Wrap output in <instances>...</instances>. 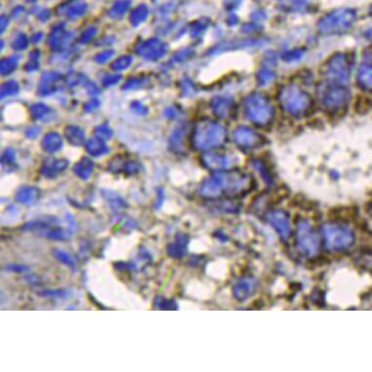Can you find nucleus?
<instances>
[{"label":"nucleus","instance_id":"1","mask_svg":"<svg viewBox=\"0 0 372 372\" xmlns=\"http://www.w3.org/2000/svg\"><path fill=\"white\" fill-rule=\"evenodd\" d=\"M252 189V179L241 172H218L207 179L201 186L200 194L208 199H214L223 193L244 194Z\"/></svg>","mask_w":372,"mask_h":372},{"label":"nucleus","instance_id":"2","mask_svg":"<svg viewBox=\"0 0 372 372\" xmlns=\"http://www.w3.org/2000/svg\"><path fill=\"white\" fill-rule=\"evenodd\" d=\"M322 235L326 248L332 252H344L354 245L355 233L347 226L339 222H328L323 225Z\"/></svg>","mask_w":372,"mask_h":372},{"label":"nucleus","instance_id":"3","mask_svg":"<svg viewBox=\"0 0 372 372\" xmlns=\"http://www.w3.org/2000/svg\"><path fill=\"white\" fill-rule=\"evenodd\" d=\"M295 244L298 252L305 257L316 256L319 252V236L308 220L301 219L296 224Z\"/></svg>","mask_w":372,"mask_h":372},{"label":"nucleus","instance_id":"4","mask_svg":"<svg viewBox=\"0 0 372 372\" xmlns=\"http://www.w3.org/2000/svg\"><path fill=\"white\" fill-rule=\"evenodd\" d=\"M224 140V132L222 128L216 124L208 123L200 126L194 136L195 146L199 149H209L222 143Z\"/></svg>","mask_w":372,"mask_h":372},{"label":"nucleus","instance_id":"5","mask_svg":"<svg viewBox=\"0 0 372 372\" xmlns=\"http://www.w3.org/2000/svg\"><path fill=\"white\" fill-rule=\"evenodd\" d=\"M246 110L249 117L255 123L261 126L269 123L273 115V110L270 103L260 94L249 96L246 102Z\"/></svg>","mask_w":372,"mask_h":372},{"label":"nucleus","instance_id":"6","mask_svg":"<svg viewBox=\"0 0 372 372\" xmlns=\"http://www.w3.org/2000/svg\"><path fill=\"white\" fill-rule=\"evenodd\" d=\"M280 95L286 110L292 114H302L310 108V96L297 88L288 87L280 93Z\"/></svg>","mask_w":372,"mask_h":372},{"label":"nucleus","instance_id":"7","mask_svg":"<svg viewBox=\"0 0 372 372\" xmlns=\"http://www.w3.org/2000/svg\"><path fill=\"white\" fill-rule=\"evenodd\" d=\"M267 222L278 233L282 241H287L291 234V225L286 212L281 209L270 210L265 214Z\"/></svg>","mask_w":372,"mask_h":372},{"label":"nucleus","instance_id":"8","mask_svg":"<svg viewBox=\"0 0 372 372\" xmlns=\"http://www.w3.org/2000/svg\"><path fill=\"white\" fill-rule=\"evenodd\" d=\"M257 288L256 278L247 276L239 279L233 286V295L239 301H245L250 298Z\"/></svg>","mask_w":372,"mask_h":372},{"label":"nucleus","instance_id":"9","mask_svg":"<svg viewBox=\"0 0 372 372\" xmlns=\"http://www.w3.org/2000/svg\"><path fill=\"white\" fill-rule=\"evenodd\" d=\"M234 138L239 146L246 148V149H252L256 146H258L261 143L260 137L256 135V133L253 132L252 130L245 128V127L239 128L235 132Z\"/></svg>","mask_w":372,"mask_h":372},{"label":"nucleus","instance_id":"10","mask_svg":"<svg viewBox=\"0 0 372 372\" xmlns=\"http://www.w3.org/2000/svg\"><path fill=\"white\" fill-rule=\"evenodd\" d=\"M327 72L332 77L331 79H337L339 81L346 80L348 77V65L346 58L343 56H336L332 58V62L329 63Z\"/></svg>","mask_w":372,"mask_h":372},{"label":"nucleus","instance_id":"11","mask_svg":"<svg viewBox=\"0 0 372 372\" xmlns=\"http://www.w3.org/2000/svg\"><path fill=\"white\" fill-rule=\"evenodd\" d=\"M323 100L325 106L330 109H335L337 106L341 107L346 102L347 93L341 88H332L326 91V93H324Z\"/></svg>","mask_w":372,"mask_h":372},{"label":"nucleus","instance_id":"12","mask_svg":"<svg viewBox=\"0 0 372 372\" xmlns=\"http://www.w3.org/2000/svg\"><path fill=\"white\" fill-rule=\"evenodd\" d=\"M188 244H189L188 237L183 233H180L179 235H177L175 242L168 245L167 253L173 258H182L186 256L187 249H188Z\"/></svg>","mask_w":372,"mask_h":372},{"label":"nucleus","instance_id":"13","mask_svg":"<svg viewBox=\"0 0 372 372\" xmlns=\"http://www.w3.org/2000/svg\"><path fill=\"white\" fill-rule=\"evenodd\" d=\"M68 166L67 160H55L49 159L43 164L41 168V173L46 178H55L57 175L62 173Z\"/></svg>","mask_w":372,"mask_h":372},{"label":"nucleus","instance_id":"14","mask_svg":"<svg viewBox=\"0 0 372 372\" xmlns=\"http://www.w3.org/2000/svg\"><path fill=\"white\" fill-rule=\"evenodd\" d=\"M203 162L204 164L211 170H220V169H225L229 167L230 161L227 157L224 155H219V154H207L203 157Z\"/></svg>","mask_w":372,"mask_h":372},{"label":"nucleus","instance_id":"15","mask_svg":"<svg viewBox=\"0 0 372 372\" xmlns=\"http://www.w3.org/2000/svg\"><path fill=\"white\" fill-rule=\"evenodd\" d=\"M38 197V190L34 187H23L16 194V201L22 205H32Z\"/></svg>","mask_w":372,"mask_h":372},{"label":"nucleus","instance_id":"16","mask_svg":"<svg viewBox=\"0 0 372 372\" xmlns=\"http://www.w3.org/2000/svg\"><path fill=\"white\" fill-rule=\"evenodd\" d=\"M93 164L90 159L84 158L73 168L74 174L82 180H87L93 173Z\"/></svg>","mask_w":372,"mask_h":372},{"label":"nucleus","instance_id":"17","mask_svg":"<svg viewBox=\"0 0 372 372\" xmlns=\"http://www.w3.org/2000/svg\"><path fill=\"white\" fill-rule=\"evenodd\" d=\"M356 263L366 271L372 273V249H363L356 256Z\"/></svg>","mask_w":372,"mask_h":372},{"label":"nucleus","instance_id":"18","mask_svg":"<svg viewBox=\"0 0 372 372\" xmlns=\"http://www.w3.org/2000/svg\"><path fill=\"white\" fill-rule=\"evenodd\" d=\"M359 80L364 88L372 89V62H367L361 68Z\"/></svg>","mask_w":372,"mask_h":372},{"label":"nucleus","instance_id":"19","mask_svg":"<svg viewBox=\"0 0 372 372\" xmlns=\"http://www.w3.org/2000/svg\"><path fill=\"white\" fill-rule=\"evenodd\" d=\"M62 143H63L62 139L59 137V135L49 134L44 138L43 142H42V146L47 152L52 153V152H55V151L59 150L62 146Z\"/></svg>","mask_w":372,"mask_h":372},{"label":"nucleus","instance_id":"20","mask_svg":"<svg viewBox=\"0 0 372 372\" xmlns=\"http://www.w3.org/2000/svg\"><path fill=\"white\" fill-rule=\"evenodd\" d=\"M87 151L93 155V156H100V155H103L105 154L108 149L107 147L104 145V143L102 141H100L99 140H91L88 143H87Z\"/></svg>","mask_w":372,"mask_h":372},{"label":"nucleus","instance_id":"21","mask_svg":"<svg viewBox=\"0 0 372 372\" xmlns=\"http://www.w3.org/2000/svg\"><path fill=\"white\" fill-rule=\"evenodd\" d=\"M142 49H144L145 51L142 53L143 56H151L152 58L156 57V56H161V54H163V47H162V43H160L159 41H156V40H151V41H148L144 47H142Z\"/></svg>","mask_w":372,"mask_h":372},{"label":"nucleus","instance_id":"22","mask_svg":"<svg viewBox=\"0 0 372 372\" xmlns=\"http://www.w3.org/2000/svg\"><path fill=\"white\" fill-rule=\"evenodd\" d=\"M53 255H54V256L60 262L66 264L67 266H69L72 270L76 269V263H75L73 257L70 256L69 253H67L66 251H63V250H60V249H56V250L53 251Z\"/></svg>","mask_w":372,"mask_h":372},{"label":"nucleus","instance_id":"23","mask_svg":"<svg viewBox=\"0 0 372 372\" xmlns=\"http://www.w3.org/2000/svg\"><path fill=\"white\" fill-rule=\"evenodd\" d=\"M155 306L159 310H177L178 304L176 301L168 298H164L162 296H158L154 300Z\"/></svg>","mask_w":372,"mask_h":372},{"label":"nucleus","instance_id":"24","mask_svg":"<svg viewBox=\"0 0 372 372\" xmlns=\"http://www.w3.org/2000/svg\"><path fill=\"white\" fill-rule=\"evenodd\" d=\"M42 296L55 297V298H66L70 294V291L66 289H56V290H44L40 292Z\"/></svg>","mask_w":372,"mask_h":372},{"label":"nucleus","instance_id":"25","mask_svg":"<svg viewBox=\"0 0 372 372\" xmlns=\"http://www.w3.org/2000/svg\"><path fill=\"white\" fill-rule=\"evenodd\" d=\"M254 167L256 168L257 171H259V173L261 174V177L264 179V181L268 184H271L272 183V178H271V174L270 172L268 171V169L264 166V164L260 161H255L254 162Z\"/></svg>","mask_w":372,"mask_h":372},{"label":"nucleus","instance_id":"26","mask_svg":"<svg viewBox=\"0 0 372 372\" xmlns=\"http://www.w3.org/2000/svg\"><path fill=\"white\" fill-rule=\"evenodd\" d=\"M131 61H132V59H131V58H129V57L121 58L120 60H118L116 63H115L114 65H113V68H114V69L116 68L117 70H122V69H125V68H127V67H128V66L130 65Z\"/></svg>","mask_w":372,"mask_h":372},{"label":"nucleus","instance_id":"27","mask_svg":"<svg viewBox=\"0 0 372 372\" xmlns=\"http://www.w3.org/2000/svg\"><path fill=\"white\" fill-rule=\"evenodd\" d=\"M7 270L11 271V272H17V273H22L24 271H27L28 270V267L25 266V265H19V264H15V265H9L7 268Z\"/></svg>","mask_w":372,"mask_h":372},{"label":"nucleus","instance_id":"28","mask_svg":"<svg viewBox=\"0 0 372 372\" xmlns=\"http://www.w3.org/2000/svg\"><path fill=\"white\" fill-rule=\"evenodd\" d=\"M13 159H14V152H13V150L8 149V150L5 152L2 161H3V162H4V161H5V162H11Z\"/></svg>","mask_w":372,"mask_h":372}]
</instances>
